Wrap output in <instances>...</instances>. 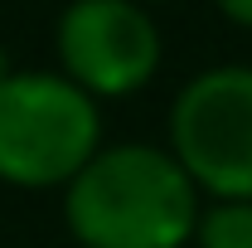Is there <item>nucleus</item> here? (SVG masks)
Instances as JSON below:
<instances>
[{
	"label": "nucleus",
	"instance_id": "obj_1",
	"mask_svg": "<svg viewBox=\"0 0 252 248\" xmlns=\"http://www.w3.org/2000/svg\"><path fill=\"white\" fill-rule=\"evenodd\" d=\"M63 219L83 248H185L199 224V185L170 146L122 141L68 180Z\"/></svg>",
	"mask_w": 252,
	"mask_h": 248
},
{
	"label": "nucleus",
	"instance_id": "obj_2",
	"mask_svg": "<svg viewBox=\"0 0 252 248\" xmlns=\"http://www.w3.org/2000/svg\"><path fill=\"white\" fill-rule=\"evenodd\" d=\"M102 151V112L63 73L0 83V180L20 190L68 185Z\"/></svg>",
	"mask_w": 252,
	"mask_h": 248
},
{
	"label": "nucleus",
	"instance_id": "obj_3",
	"mask_svg": "<svg viewBox=\"0 0 252 248\" xmlns=\"http://www.w3.org/2000/svg\"><path fill=\"white\" fill-rule=\"evenodd\" d=\"M170 156L214 200H252V68L223 63L189 78L170 107Z\"/></svg>",
	"mask_w": 252,
	"mask_h": 248
},
{
	"label": "nucleus",
	"instance_id": "obj_4",
	"mask_svg": "<svg viewBox=\"0 0 252 248\" xmlns=\"http://www.w3.org/2000/svg\"><path fill=\"white\" fill-rule=\"evenodd\" d=\"M54 44L63 78L93 102L141 93L160 68V30L141 0H73Z\"/></svg>",
	"mask_w": 252,
	"mask_h": 248
},
{
	"label": "nucleus",
	"instance_id": "obj_5",
	"mask_svg": "<svg viewBox=\"0 0 252 248\" xmlns=\"http://www.w3.org/2000/svg\"><path fill=\"white\" fill-rule=\"evenodd\" d=\"M199 248H252V200H214L194 224Z\"/></svg>",
	"mask_w": 252,
	"mask_h": 248
},
{
	"label": "nucleus",
	"instance_id": "obj_6",
	"mask_svg": "<svg viewBox=\"0 0 252 248\" xmlns=\"http://www.w3.org/2000/svg\"><path fill=\"white\" fill-rule=\"evenodd\" d=\"M219 10L233 20V25H243V30H252V0H219Z\"/></svg>",
	"mask_w": 252,
	"mask_h": 248
},
{
	"label": "nucleus",
	"instance_id": "obj_7",
	"mask_svg": "<svg viewBox=\"0 0 252 248\" xmlns=\"http://www.w3.org/2000/svg\"><path fill=\"white\" fill-rule=\"evenodd\" d=\"M10 78V59H5V49H0V83Z\"/></svg>",
	"mask_w": 252,
	"mask_h": 248
}]
</instances>
